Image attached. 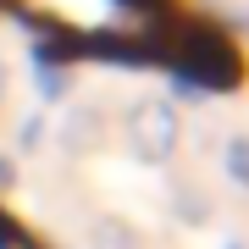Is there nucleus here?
Instances as JSON below:
<instances>
[{
	"mask_svg": "<svg viewBox=\"0 0 249 249\" xmlns=\"http://www.w3.org/2000/svg\"><path fill=\"white\" fill-rule=\"evenodd\" d=\"M11 6L45 28H61V34H122V28H133L127 11L139 6L150 17V0H11Z\"/></svg>",
	"mask_w": 249,
	"mask_h": 249,
	"instance_id": "obj_1",
	"label": "nucleus"
},
{
	"mask_svg": "<svg viewBox=\"0 0 249 249\" xmlns=\"http://www.w3.org/2000/svg\"><path fill=\"white\" fill-rule=\"evenodd\" d=\"M0 249H39V244L28 238V232L11 222V216H0Z\"/></svg>",
	"mask_w": 249,
	"mask_h": 249,
	"instance_id": "obj_2",
	"label": "nucleus"
}]
</instances>
